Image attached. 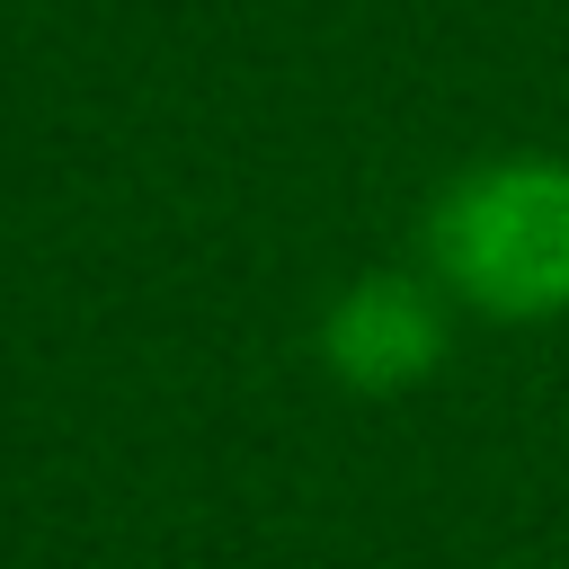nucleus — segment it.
<instances>
[{"mask_svg":"<svg viewBox=\"0 0 569 569\" xmlns=\"http://www.w3.org/2000/svg\"><path fill=\"white\" fill-rule=\"evenodd\" d=\"M418 267L471 320L498 329L569 320V160L498 151L445 178L418 222Z\"/></svg>","mask_w":569,"mask_h":569,"instance_id":"obj_1","label":"nucleus"},{"mask_svg":"<svg viewBox=\"0 0 569 569\" xmlns=\"http://www.w3.org/2000/svg\"><path fill=\"white\" fill-rule=\"evenodd\" d=\"M453 302L427 267H365L356 284L329 293L320 311V365L356 391V400H400L418 391L445 347H453Z\"/></svg>","mask_w":569,"mask_h":569,"instance_id":"obj_2","label":"nucleus"}]
</instances>
